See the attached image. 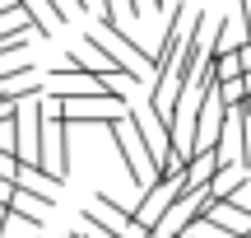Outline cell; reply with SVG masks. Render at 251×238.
<instances>
[{"instance_id":"6da1fadb","label":"cell","mask_w":251,"mask_h":238,"mask_svg":"<svg viewBox=\"0 0 251 238\" xmlns=\"http://www.w3.org/2000/svg\"><path fill=\"white\" fill-rule=\"evenodd\" d=\"M214 37H219V14L214 9H200V14L191 19L186 37H181V47H177V61H172V80H177L181 89L196 84L200 65H205L209 52H214Z\"/></svg>"},{"instance_id":"7a4b0ae2","label":"cell","mask_w":251,"mask_h":238,"mask_svg":"<svg viewBox=\"0 0 251 238\" xmlns=\"http://www.w3.org/2000/svg\"><path fill=\"white\" fill-rule=\"evenodd\" d=\"M56 98V93H51ZM56 108H61V117L70 121V126H84V121H112L121 117L130 103H126V89H98V93H70V98H56Z\"/></svg>"},{"instance_id":"3957f363","label":"cell","mask_w":251,"mask_h":238,"mask_svg":"<svg viewBox=\"0 0 251 238\" xmlns=\"http://www.w3.org/2000/svg\"><path fill=\"white\" fill-rule=\"evenodd\" d=\"M89 215H93V220H102L112 234H121V238H149V229H140V224H135V215L126 210L117 196H107V192H93Z\"/></svg>"},{"instance_id":"277c9868","label":"cell","mask_w":251,"mask_h":238,"mask_svg":"<svg viewBox=\"0 0 251 238\" xmlns=\"http://www.w3.org/2000/svg\"><path fill=\"white\" fill-rule=\"evenodd\" d=\"M19 5H24V19H28V28H33V37H56V28L65 24L56 0H19Z\"/></svg>"},{"instance_id":"5b68a950","label":"cell","mask_w":251,"mask_h":238,"mask_svg":"<svg viewBox=\"0 0 251 238\" xmlns=\"http://www.w3.org/2000/svg\"><path fill=\"white\" fill-rule=\"evenodd\" d=\"M237 14H242V33L251 37V0H237Z\"/></svg>"},{"instance_id":"8992f818","label":"cell","mask_w":251,"mask_h":238,"mask_svg":"<svg viewBox=\"0 0 251 238\" xmlns=\"http://www.w3.org/2000/svg\"><path fill=\"white\" fill-rule=\"evenodd\" d=\"M237 61H242V70H251V37H247L242 47H237Z\"/></svg>"},{"instance_id":"52a82bcc","label":"cell","mask_w":251,"mask_h":238,"mask_svg":"<svg viewBox=\"0 0 251 238\" xmlns=\"http://www.w3.org/2000/svg\"><path fill=\"white\" fill-rule=\"evenodd\" d=\"M65 238H84V234H65Z\"/></svg>"}]
</instances>
